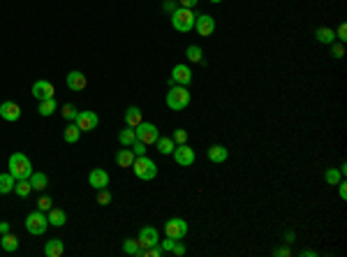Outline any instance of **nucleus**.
<instances>
[{
	"label": "nucleus",
	"instance_id": "44",
	"mask_svg": "<svg viewBox=\"0 0 347 257\" xmlns=\"http://www.w3.org/2000/svg\"><path fill=\"white\" fill-rule=\"evenodd\" d=\"M338 195H340V199H347V183L345 181H338Z\"/></svg>",
	"mask_w": 347,
	"mask_h": 257
},
{
	"label": "nucleus",
	"instance_id": "1",
	"mask_svg": "<svg viewBox=\"0 0 347 257\" xmlns=\"http://www.w3.org/2000/svg\"><path fill=\"white\" fill-rule=\"evenodd\" d=\"M190 104V93H188V86L173 84L167 93V107L173 109V111H181Z\"/></svg>",
	"mask_w": 347,
	"mask_h": 257
},
{
	"label": "nucleus",
	"instance_id": "28",
	"mask_svg": "<svg viewBox=\"0 0 347 257\" xmlns=\"http://www.w3.org/2000/svg\"><path fill=\"white\" fill-rule=\"evenodd\" d=\"M14 192H17L19 197H28L30 192H33L30 181L28 179H17V183H14Z\"/></svg>",
	"mask_w": 347,
	"mask_h": 257
},
{
	"label": "nucleus",
	"instance_id": "41",
	"mask_svg": "<svg viewBox=\"0 0 347 257\" xmlns=\"http://www.w3.org/2000/svg\"><path fill=\"white\" fill-rule=\"evenodd\" d=\"M37 209H40V211H49V209H51V199H49V197H42L40 202H37Z\"/></svg>",
	"mask_w": 347,
	"mask_h": 257
},
{
	"label": "nucleus",
	"instance_id": "12",
	"mask_svg": "<svg viewBox=\"0 0 347 257\" xmlns=\"http://www.w3.org/2000/svg\"><path fill=\"white\" fill-rule=\"evenodd\" d=\"M56 88L51 81H44V79H40V81H35L33 84V95L37 97V100H49V97H54Z\"/></svg>",
	"mask_w": 347,
	"mask_h": 257
},
{
	"label": "nucleus",
	"instance_id": "43",
	"mask_svg": "<svg viewBox=\"0 0 347 257\" xmlns=\"http://www.w3.org/2000/svg\"><path fill=\"white\" fill-rule=\"evenodd\" d=\"M162 10H164V12H176L179 7H176V3H173V0H164V3H162Z\"/></svg>",
	"mask_w": 347,
	"mask_h": 257
},
{
	"label": "nucleus",
	"instance_id": "33",
	"mask_svg": "<svg viewBox=\"0 0 347 257\" xmlns=\"http://www.w3.org/2000/svg\"><path fill=\"white\" fill-rule=\"evenodd\" d=\"M340 169H329V172L324 174V179H326V183L329 186H338V181H340Z\"/></svg>",
	"mask_w": 347,
	"mask_h": 257
},
{
	"label": "nucleus",
	"instance_id": "18",
	"mask_svg": "<svg viewBox=\"0 0 347 257\" xmlns=\"http://www.w3.org/2000/svg\"><path fill=\"white\" fill-rule=\"evenodd\" d=\"M63 252H65V245H63L60 239H51V241H47V245H44V255L47 257H60Z\"/></svg>",
	"mask_w": 347,
	"mask_h": 257
},
{
	"label": "nucleus",
	"instance_id": "16",
	"mask_svg": "<svg viewBox=\"0 0 347 257\" xmlns=\"http://www.w3.org/2000/svg\"><path fill=\"white\" fill-rule=\"evenodd\" d=\"M86 74L84 72H79V70H72L70 74H67V88L70 90H84L86 88Z\"/></svg>",
	"mask_w": 347,
	"mask_h": 257
},
{
	"label": "nucleus",
	"instance_id": "47",
	"mask_svg": "<svg viewBox=\"0 0 347 257\" xmlns=\"http://www.w3.org/2000/svg\"><path fill=\"white\" fill-rule=\"evenodd\" d=\"M275 255H289L287 248H275Z\"/></svg>",
	"mask_w": 347,
	"mask_h": 257
},
{
	"label": "nucleus",
	"instance_id": "20",
	"mask_svg": "<svg viewBox=\"0 0 347 257\" xmlns=\"http://www.w3.org/2000/svg\"><path fill=\"white\" fill-rule=\"evenodd\" d=\"M14 183H17V179H14L12 174H0V195H7V192H14Z\"/></svg>",
	"mask_w": 347,
	"mask_h": 257
},
{
	"label": "nucleus",
	"instance_id": "2",
	"mask_svg": "<svg viewBox=\"0 0 347 257\" xmlns=\"http://www.w3.org/2000/svg\"><path fill=\"white\" fill-rule=\"evenodd\" d=\"M132 172L137 174L141 181H150L157 176V165L150 160L148 156H139V158H134V162H132Z\"/></svg>",
	"mask_w": 347,
	"mask_h": 257
},
{
	"label": "nucleus",
	"instance_id": "46",
	"mask_svg": "<svg viewBox=\"0 0 347 257\" xmlns=\"http://www.w3.org/2000/svg\"><path fill=\"white\" fill-rule=\"evenodd\" d=\"M10 232V222H0V234H7Z\"/></svg>",
	"mask_w": 347,
	"mask_h": 257
},
{
	"label": "nucleus",
	"instance_id": "6",
	"mask_svg": "<svg viewBox=\"0 0 347 257\" xmlns=\"http://www.w3.org/2000/svg\"><path fill=\"white\" fill-rule=\"evenodd\" d=\"M134 132H137V139L139 142H144L146 146H150V144H155L157 137H160V132H157V127L153 125V123H139L137 127H134Z\"/></svg>",
	"mask_w": 347,
	"mask_h": 257
},
{
	"label": "nucleus",
	"instance_id": "9",
	"mask_svg": "<svg viewBox=\"0 0 347 257\" xmlns=\"http://www.w3.org/2000/svg\"><path fill=\"white\" fill-rule=\"evenodd\" d=\"M74 123L79 125V130L81 132H93L97 127V123H100V118H97L95 111H79L77 118H74Z\"/></svg>",
	"mask_w": 347,
	"mask_h": 257
},
{
	"label": "nucleus",
	"instance_id": "13",
	"mask_svg": "<svg viewBox=\"0 0 347 257\" xmlns=\"http://www.w3.org/2000/svg\"><path fill=\"white\" fill-rule=\"evenodd\" d=\"M19 116H21V107H19L17 102H3L0 104V118L14 123V120H19Z\"/></svg>",
	"mask_w": 347,
	"mask_h": 257
},
{
	"label": "nucleus",
	"instance_id": "31",
	"mask_svg": "<svg viewBox=\"0 0 347 257\" xmlns=\"http://www.w3.org/2000/svg\"><path fill=\"white\" fill-rule=\"evenodd\" d=\"M186 56H188V60H190V63H202L204 51L197 47V44H192V47H188V49H186Z\"/></svg>",
	"mask_w": 347,
	"mask_h": 257
},
{
	"label": "nucleus",
	"instance_id": "36",
	"mask_svg": "<svg viewBox=\"0 0 347 257\" xmlns=\"http://www.w3.org/2000/svg\"><path fill=\"white\" fill-rule=\"evenodd\" d=\"M130 149H132V153H134L137 158H139V156H146V144H144V142H139V139H137L134 144H132Z\"/></svg>",
	"mask_w": 347,
	"mask_h": 257
},
{
	"label": "nucleus",
	"instance_id": "14",
	"mask_svg": "<svg viewBox=\"0 0 347 257\" xmlns=\"http://www.w3.org/2000/svg\"><path fill=\"white\" fill-rule=\"evenodd\" d=\"M88 183L95 190H102V188L109 186V174L104 172V169H93V172L88 174Z\"/></svg>",
	"mask_w": 347,
	"mask_h": 257
},
{
	"label": "nucleus",
	"instance_id": "26",
	"mask_svg": "<svg viewBox=\"0 0 347 257\" xmlns=\"http://www.w3.org/2000/svg\"><path fill=\"white\" fill-rule=\"evenodd\" d=\"M118 142L123 144V146H127V149H130L132 144L137 142V132H134V127H130V125H127L125 130H123V132H120V135H118Z\"/></svg>",
	"mask_w": 347,
	"mask_h": 257
},
{
	"label": "nucleus",
	"instance_id": "17",
	"mask_svg": "<svg viewBox=\"0 0 347 257\" xmlns=\"http://www.w3.org/2000/svg\"><path fill=\"white\" fill-rule=\"evenodd\" d=\"M229 158V151L225 149V146H220V144H213L209 149V160L216 162V165H220V162H225Z\"/></svg>",
	"mask_w": 347,
	"mask_h": 257
},
{
	"label": "nucleus",
	"instance_id": "8",
	"mask_svg": "<svg viewBox=\"0 0 347 257\" xmlns=\"http://www.w3.org/2000/svg\"><path fill=\"white\" fill-rule=\"evenodd\" d=\"M173 160H176V165L179 167H190L192 162H195V151L188 146V144H179L176 149H173Z\"/></svg>",
	"mask_w": 347,
	"mask_h": 257
},
{
	"label": "nucleus",
	"instance_id": "42",
	"mask_svg": "<svg viewBox=\"0 0 347 257\" xmlns=\"http://www.w3.org/2000/svg\"><path fill=\"white\" fill-rule=\"evenodd\" d=\"M335 37H338L340 42H345V40H347V26L345 24L338 26V33H335Z\"/></svg>",
	"mask_w": 347,
	"mask_h": 257
},
{
	"label": "nucleus",
	"instance_id": "24",
	"mask_svg": "<svg viewBox=\"0 0 347 257\" xmlns=\"http://www.w3.org/2000/svg\"><path fill=\"white\" fill-rule=\"evenodd\" d=\"M157 151H160L162 156H169V153H173V149H176V142H173L171 137H157Z\"/></svg>",
	"mask_w": 347,
	"mask_h": 257
},
{
	"label": "nucleus",
	"instance_id": "23",
	"mask_svg": "<svg viewBox=\"0 0 347 257\" xmlns=\"http://www.w3.org/2000/svg\"><path fill=\"white\" fill-rule=\"evenodd\" d=\"M125 123L130 127H137L139 123H141V109L139 107H127L125 111Z\"/></svg>",
	"mask_w": 347,
	"mask_h": 257
},
{
	"label": "nucleus",
	"instance_id": "30",
	"mask_svg": "<svg viewBox=\"0 0 347 257\" xmlns=\"http://www.w3.org/2000/svg\"><path fill=\"white\" fill-rule=\"evenodd\" d=\"M40 116H51L56 111V97H49V100H40Z\"/></svg>",
	"mask_w": 347,
	"mask_h": 257
},
{
	"label": "nucleus",
	"instance_id": "48",
	"mask_svg": "<svg viewBox=\"0 0 347 257\" xmlns=\"http://www.w3.org/2000/svg\"><path fill=\"white\" fill-rule=\"evenodd\" d=\"M211 3H222V0H211Z\"/></svg>",
	"mask_w": 347,
	"mask_h": 257
},
{
	"label": "nucleus",
	"instance_id": "10",
	"mask_svg": "<svg viewBox=\"0 0 347 257\" xmlns=\"http://www.w3.org/2000/svg\"><path fill=\"white\" fill-rule=\"evenodd\" d=\"M195 28L202 37H209L213 35V30H216V19L211 17V14H197L195 17Z\"/></svg>",
	"mask_w": 347,
	"mask_h": 257
},
{
	"label": "nucleus",
	"instance_id": "19",
	"mask_svg": "<svg viewBox=\"0 0 347 257\" xmlns=\"http://www.w3.org/2000/svg\"><path fill=\"white\" fill-rule=\"evenodd\" d=\"M134 153H132V149H123V151H118V153H116V162H118L120 167H132V162H134Z\"/></svg>",
	"mask_w": 347,
	"mask_h": 257
},
{
	"label": "nucleus",
	"instance_id": "7",
	"mask_svg": "<svg viewBox=\"0 0 347 257\" xmlns=\"http://www.w3.org/2000/svg\"><path fill=\"white\" fill-rule=\"evenodd\" d=\"M164 234L167 236H171V239H186L188 234V222L183 220V218H171V220L164 222Z\"/></svg>",
	"mask_w": 347,
	"mask_h": 257
},
{
	"label": "nucleus",
	"instance_id": "38",
	"mask_svg": "<svg viewBox=\"0 0 347 257\" xmlns=\"http://www.w3.org/2000/svg\"><path fill=\"white\" fill-rule=\"evenodd\" d=\"M331 56H333V58H342V56H345V47H342V42L331 47Z\"/></svg>",
	"mask_w": 347,
	"mask_h": 257
},
{
	"label": "nucleus",
	"instance_id": "35",
	"mask_svg": "<svg viewBox=\"0 0 347 257\" xmlns=\"http://www.w3.org/2000/svg\"><path fill=\"white\" fill-rule=\"evenodd\" d=\"M109 202H111V192H107V188H102V190H97V204H102V206H107Z\"/></svg>",
	"mask_w": 347,
	"mask_h": 257
},
{
	"label": "nucleus",
	"instance_id": "15",
	"mask_svg": "<svg viewBox=\"0 0 347 257\" xmlns=\"http://www.w3.org/2000/svg\"><path fill=\"white\" fill-rule=\"evenodd\" d=\"M139 245L141 248H150V245H155L157 241H160V236H157V229L155 227H144L141 232H139Z\"/></svg>",
	"mask_w": 347,
	"mask_h": 257
},
{
	"label": "nucleus",
	"instance_id": "34",
	"mask_svg": "<svg viewBox=\"0 0 347 257\" xmlns=\"http://www.w3.org/2000/svg\"><path fill=\"white\" fill-rule=\"evenodd\" d=\"M77 107H74V104H63V116H65L67 120H74L77 118Z\"/></svg>",
	"mask_w": 347,
	"mask_h": 257
},
{
	"label": "nucleus",
	"instance_id": "29",
	"mask_svg": "<svg viewBox=\"0 0 347 257\" xmlns=\"http://www.w3.org/2000/svg\"><path fill=\"white\" fill-rule=\"evenodd\" d=\"M63 137H65V142H67V144H77V142H79V137H81V130H79L77 123H72V125H67V127H65V135H63Z\"/></svg>",
	"mask_w": 347,
	"mask_h": 257
},
{
	"label": "nucleus",
	"instance_id": "11",
	"mask_svg": "<svg viewBox=\"0 0 347 257\" xmlns=\"http://www.w3.org/2000/svg\"><path fill=\"white\" fill-rule=\"evenodd\" d=\"M192 81V72L188 65H176L171 70V79H169V84H181V86H188Z\"/></svg>",
	"mask_w": 347,
	"mask_h": 257
},
{
	"label": "nucleus",
	"instance_id": "27",
	"mask_svg": "<svg viewBox=\"0 0 347 257\" xmlns=\"http://www.w3.org/2000/svg\"><path fill=\"white\" fill-rule=\"evenodd\" d=\"M0 245H3V250H7V252H14L19 248V239L14 236V234H3V239H0Z\"/></svg>",
	"mask_w": 347,
	"mask_h": 257
},
{
	"label": "nucleus",
	"instance_id": "37",
	"mask_svg": "<svg viewBox=\"0 0 347 257\" xmlns=\"http://www.w3.org/2000/svg\"><path fill=\"white\" fill-rule=\"evenodd\" d=\"M173 243H176V239H171V236H167V239H164V241H157V245H160V248H162V252H171Z\"/></svg>",
	"mask_w": 347,
	"mask_h": 257
},
{
	"label": "nucleus",
	"instance_id": "3",
	"mask_svg": "<svg viewBox=\"0 0 347 257\" xmlns=\"http://www.w3.org/2000/svg\"><path fill=\"white\" fill-rule=\"evenodd\" d=\"M195 17H197V14L192 12V10L179 7L176 12H171V24L179 33H190V30L195 28Z\"/></svg>",
	"mask_w": 347,
	"mask_h": 257
},
{
	"label": "nucleus",
	"instance_id": "5",
	"mask_svg": "<svg viewBox=\"0 0 347 257\" xmlns=\"http://www.w3.org/2000/svg\"><path fill=\"white\" fill-rule=\"evenodd\" d=\"M47 227H49V218L40 209L33 211V213H28V218H26V229H28L30 234L40 236V234L47 232Z\"/></svg>",
	"mask_w": 347,
	"mask_h": 257
},
{
	"label": "nucleus",
	"instance_id": "4",
	"mask_svg": "<svg viewBox=\"0 0 347 257\" xmlns=\"http://www.w3.org/2000/svg\"><path fill=\"white\" fill-rule=\"evenodd\" d=\"M10 174H12L14 179H28L30 174H33V165H30L28 156L14 153V156L10 158Z\"/></svg>",
	"mask_w": 347,
	"mask_h": 257
},
{
	"label": "nucleus",
	"instance_id": "32",
	"mask_svg": "<svg viewBox=\"0 0 347 257\" xmlns=\"http://www.w3.org/2000/svg\"><path fill=\"white\" fill-rule=\"evenodd\" d=\"M123 250H125L127 255H139L141 245H139L137 239H125V243H123Z\"/></svg>",
	"mask_w": 347,
	"mask_h": 257
},
{
	"label": "nucleus",
	"instance_id": "21",
	"mask_svg": "<svg viewBox=\"0 0 347 257\" xmlns=\"http://www.w3.org/2000/svg\"><path fill=\"white\" fill-rule=\"evenodd\" d=\"M49 225H54V227H63L65 225V211H60V209H49Z\"/></svg>",
	"mask_w": 347,
	"mask_h": 257
},
{
	"label": "nucleus",
	"instance_id": "22",
	"mask_svg": "<svg viewBox=\"0 0 347 257\" xmlns=\"http://www.w3.org/2000/svg\"><path fill=\"white\" fill-rule=\"evenodd\" d=\"M315 37H317V42H322V44H333L335 33L331 28H326V26H322V28L315 30Z\"/></svg>",
	"mask_w": 347,
	"mask_h": 257
},
{
	"label": "nucleus",
	"instance_id": "25",
	"mask_svg": "<svg viewBox=\"0 0 347 257\" xmlns=\"http://www.w3.org/2000/svg\"><path fill=\"white\" fill-rule=\"evenodd\" d=\"M28 181H30V186H33V190H44L47 188V174H42V172H33L28 176Z\"/></svg>",
	"mask_w": 347,
	"mask_h": 257
},
{
	"label": "nucleus",
	"instance_id": "40",
	"mask_svg": "<svg viewBox=\"0 0 347 257\" xmlns=\"http://www.w3.org/2000/svg\"><path fill=\"white\" fill-rule=\"evenodd\" d=\"M171 252H173V255H179V257H183V255H186V245L181 243V239H179V241H176V243H173Z\"/></svg>",
	"mask_w": 347,
	"mask_h": 257
},
{
	"label": "nucleus",
	"instance_id": "45",
	"mask_svg": "<svg viewBox=\"0 0 347 257\" xmlns=\"http://www.w3.org/2000/svg\"><path fill=\"white\" fill-rule=\"evenodd\" d=\"M197 3H199V0H179V5L186 7V10H192V7L197 5Z\"/></svg>",
	"mask_w": 347,
	"mask_h": 257
},
{
	"label": "nucleus",
	"instance_id": "39",
	"mask_svg": "<svg viewBox=\"0 0 347 257\" xmlns=\"http://www.w3.org/2000/svg\"><path fill=\"white\" fill-rule=\"evenodd\" d=\"M173 142L176 144H188V132L186 130H176L173 132Z\"/></svg>",
	"mask_w": 347,
	"mask_h": 257
}]
</instances>
